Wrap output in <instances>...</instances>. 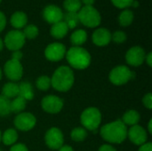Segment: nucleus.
I'll return each instance as SVG.
<instances>
[{"label":"nucleus","instance_id":"obj_1","mask_svg":"<svg viewBox=\"0 0 152 151\" xmlns=\"http://www.w3.org/2000/svg\"><path fill=\"white\" fill-rule=\"evenodd\" d=\"M101 137L109 143L120 144L127 138V126L117 119L102 125L100 129Z\"/></svg>","mask_w":152,"mask_h":151},{"label":"nucleus","instance_id":"obj_2","mask_svg":"<svg viewBox=\"0 0 152 151\" xmlns=\"http://www.w3.org/2000/svg\"><path fill=\"white\" fill-rule=\"evenodd\" d=\"M75 82V75L69 66H60L55 69L51 77V86L58 92H68Z\"/></svg>","mask_w":152,"mask_h":151},{"label":"nucleus","instance_id":"obj_3","mask_svg":"<svg viewBox=\"0 0 152 151\" xmlns=\"http://www.w3.org/2000/svg\"><path fill=\"white\" fill-rule=\"evenodd\" d=\"M71 68L76 69H86L91 64V55L85 48L81 46H72L65 55Z\"/></svg>","mask_w":152,"mask_h":151},{"label":"nucleus","instance_id":"obj_4","mask_svg":"<svg viewBox=\"0 0 152 151\" xmlns=\"http://www.w3.org/2000/svg\"><path fill=\"white\" fill-rule=\"evenodd\" d=\"M102 116L99 109L95 107L86 108L80 116V122L82 127L86 131L94 132L96 131L102 124Z\"/></svg>","mask_w":152,"mask_h":151},{"label":"nucleus","instance_id":"obj_5","mask_svg":"<svg viewBox=\"0 0 152 151\" xmlns=\"http://www.w3.org/2000/svg\"><path fill=\"white\" fill-rule=\"evenodd\" d=\"M79 22L88 28H95L100 25L102 18L100 12L94 6H84L77 12Z\"/></svg>","mask_w":152,"mask_h":151},{"label":"nucleus","instance_id":"obj_6","mask_svg":"<svg viewBox=\"0 0 152 151\" xmlns=\"http://www.w3.org/2000/svg\"><path fill=\"white\" fill-rule=\"evenodd\" d=\"M134 72L125 65H119L111 69L109 75L110 81L115 85H123L132 80Z\"/></svg>","mask_w":152,"mask_h":151},{"label":"nucleus","instance_id":"obj_7","mask_svg":"<svg viewBox=\"0 0 152 151\" xmlns=\"http://www.w3.org/2000/svg\"><path fill=\"white\" fill-rule=\"evenodd\" d=\"M15 129L21 132H28L37 125L36 117L30 112H21L16 115L13 120Z\"/></svg>","mask_w":152,"mask_h":151},{"label":"nucleus","instance_id":"obj_8","mask_svg":"<svg viewBox=\"0 0 152 151\" xmlns=\"http://www.w3.org/2000/svg\"><path fill=\"white\" fill-rule=\"evenodd\" d=\"M26 41V38L22 33V31L14 29L9 31L4 37V45L6 46V48L10 51H18L22 48Z\"/></svg>","mask_w":152,"mask_h":151},{"label":"nucleus","instance_id":"obj_9","mask_svg":"<svg viewBox=\"0 0 152 151\" xmlns=\"http://www.w3.org/2000/svg\"><path fill=\"white\" fill-rule=\"evenodd\" d=\"M45 142L49 149L58 150L64 143V135L61 130L54 126L49 128L45 134Z\"/></svg>","mask_w":152,"mask_h":151},{"label":"nucleus","instance_id":"obj_10","mask_svg":"<svg viewBox=\"0 0 152 151\" xmlns=\"http://www.w3.org/2000/svg\"><path fill=\"white\" fill-rule=\"evenodd\" d=\"M4 73L12 82L20 81L23 76V67L19 61L8 60L4 66Z\"/></svg>","mask_w":152,"mask_h":151},{"label":"nucleus","instance_id":"obj_11","mask_svg":"<svg viewBox=\"0 0 152 151\" xmlns=\"http://www.w3.org/2000/svg\"><path fill=\"white\" fill-rule=\"evenodd\" d=\"M63 106V100L56 95H46L41 101L42 109L49 114H57L61 112Z\"/></svg>","mask_w":152,"mask_h":151},{"label":"nucleus","instance_id":"obj_12","mask_svg":"<svg viewBox=\"0 0 152 151\" xmlns=\"http://www.w3.org/2000/svg\"><path fill=\"white\" fill-rule=\"evenodd\" d=\"M66 47L61 43H52L47 45L45 50V56L50 61H60L66 55Z\"/></svg>","mask_w":152,"mask_h":151},{"label":"nucleus","instance_id":"obj_13","mask_svg":"<svg viewBox=\"0 0 152 151\" xmlns=\"http://www.w3.org/2000/svg\"><path fill=\"white\" fill-rule=\"evenodd\" d=\"M146 53L142 47L133 46L126 54V61L128 65L133 67H140L145 61Z\"/></svg>","mask_w":152,"mask_h":151},{"label":"nucleus","instance_id":"obj_14","mask_svg":"<svg viewBox=\"0 0 152 151\" xmlns=\"http://www.w3.org/2000/svg\"><path fill=\"white\" fill-rule=\"evenodd\" d=\"M127 138L134 145L141 146L144 144L145 142H147L148 133H147V130L144 129L142 126L136 125L127 129Z\"/></svg>","mask_w":152,"mask_h":151},{"label":"nucleus","instance_id":"obj_15","mask_svg":"<svg viewBox=\"0 0 152 151\" xmlns=\"http://www.w3.org/2000/svg\"><path fill=\"white\" fill-rule=\"evenodd\" d=\"M44 19L51 24L57 23L59 21H61L63 19V12L60 7L54 4H49L47 5L43 12Z\"/></svg>","mask_w":152,"mask_h":151},{"label":"nucleus","instance_id":"obj_16","mask_svg":"<svg viewBox=\"0 0 152 151\" xmlns=\"http://www.w3.org/2000/svg\"><path fill=\"white\" fill-rule=\"evenodd\" d=\"M93 43L97 46H105L111 41V33L105 28H97L92 36Z\"/></svg>","mask_w":152,"mask_h":151},{"label":"nucleus","instance_id":"obj_17","mask_svg":"<svg viewBox=\"0 0 152 151\" xmlns=\"http://www.w3.org/2000/svg\"><path fill=\"white\" fill-rule=\"evenodd\" d=\"M68 31H69V28L67 24L63 20H61L53 24L50 29V34L52 36H53L56 39H61L67 35Z\"/></svg>","mask_w":152,"mask_h":151},{"label":"nucleus","instance_id":"obj_18","mask_svg":"<svg viewBox=\"0 0 152 151\" xmlns=\"http://www.w3.org/2000/svg\"><path fill=\"white\" fill-rule=\"evenodd\" d=\"M141 120V115L134 109L127 110L122 117L121 121L127 126H134L139 124Z\"/></svg>","mask_w":152,"mask_h":151},{"label":"nucleus","instance_id":"obj_19","mask_svg":"<svg viewBox=\"0 0 152 151\" xmlns=\"http://www.w3.org/2000/svg\"><path fill=\"white\" fill-rule=\"evenodd\" d=\"M2 95L9 100L19 96V85L12 81L4 84L2 88Z\"/></svg>","mask_w":152,"mask_h":151},{"label":"nucleus","instance_id":"obj_20","mask_svg":"<svg viewBox=\"0 0 152 151\" xmlns=\"http://www.w3.org/2000/svg\"><path fill=\"white\" fill-rule=\"evenodd\" d=\"M19 96L22 97L27 101L34 99V89L30 83L21 82L20 84H19Z\"/></svg>","mask_w":152,"mask_h":151},{"label":"nucleus","instance_id":"obj_21","mask_svg":"<svg viewBox=\"0 0 152 151\" xmlns=\"http://www.w3.org/2000/svg\"><path fill=\"white\" fill-rule=\"evenodd\" d=\"M18 141V133L14 128L6 129L1 136V142L5 146H12Z\"/></svg>","mask_w":152,"mask_h":151},{"label":"nucleus","instance_id":"obj_22","mask_svg":"<svg viewBox=\"0 0 152 151\" xmlns=\"http://www.w3.org/2000/svg\"><path fill=\"white\" fill-rule=\"evenodd\" d=\"M28 22V17L23 12H15L11 17V24L16 29L22 28Z\"/></svg>","mask_w":152,"mask_h":151},{"label":"nucleus","instance_id":"obj_23","mask_svg":"<svg viewBox=\"0 0 152 151\" xmlns=\"http://www.w3.org/2000/svg\"><path fill=\"white\" fill-rule=\"evenodd\" d=\"M87 40V33L84 29H77L70 36V41L73 46H81Z\"/></svg>","mask_w":152,"mask_h":151},{"label":"nucleus","instance_id":"obj_24","mask_svg":"<svg viewBox=\"0 0 152 151\" xmlns=\"http://www.w3.org/2000/svg\"><path fill=\"white\" fill-rule=\"evenodd\" d=\"M27 105V101H25L22 97L17 96L12 99V101H10V109L11 112L13 113H21L24 111Z\"/></svg>","mask_w":152,"mask_h":151},{"label":"nucleus","instance_id":"obj_25","mask_svg":"<svg viewBox=\"0 0 152 151\" xmlns=\"http://www.w3.org/2000/svg\"><path fill=\"white\" fill-rule=\"evenodd\" d=\"M86 137H87V131L82 126L75 127L74 129H72V131L70 133L71 140L76 142H81L85 141L86 139Z\"/></svg>","mask_w":152,"mask_h":151},{"label":"nucleus","instance_id":"obj_26","mask_svg":"<svg viewBox=\"0 0 152 151\" xmlns=\"http://www.w3.org/2000/svg\"><path fill=\"white\" fill-rule=\"evenodd\" d=\"M62 20L67 24L69 29V28H74L79 23L78 14H77V12H67L65 14H63Z\"/></svg>","mask_w":152,"mask_h":151},{"label":"nucleus","instance_id":"obj_27","mask_svg":"<svg viewBox=\"0 0 152 151\" xmlns=\"http://www.w3.org/2000/svg\"><path fill=\"white\" fill-rule=\"evenodd\" d=\"M134 20V13L130 10H124L118 17L119 24L122 27H127L129 26Z\"/></svg>","mask_w":152,"mask_h":151},{"label":"nucleus","instance_id":"obj_28","mask_svg":"<svg viewBox=\"0 0 152 151\" xmlns=\"http://www.w3.org/2000/svg\"><path fill=\"white\" fill-rule=\"evenodd\" d=\"M63 6L68 12H78L81 9L80 0H65Z\"/></svg>","mask_w":152,"mask_h":151},{"label":"nucleus","instance_id":"obj_29","mask_svg":"<svg viewBox=\"0 0 152 151\" xmlns=\"http://www.w3.org/2000/svg\"><path fill=\"white\" fill-rule=\"evenodd\" d=\"M36 86L40 91H47L51 87V77L47 76H40L36 80Z\"/></svg>","mask_w":152,"mask_h":151},{"label":"nucleus","instance_id":"obj_30","mask_svg":"<svg viewBox=\"0 0 152 151\" xmlns=\"http://www.w3.org/2000/svg\"><path fill=\"white\" fill-rule=\"evenodd\" d=\"M10 100L0 95V117H6L11 113L10 109Z\"/></svg>","mask_w":152,"mask_h":151},{"label":"nucleus","instance_id":"obj_31","mask_svg":"<svg viewBox=\"0 0 152 151\" xmlns=\"http://www.w3.org/2000/svg\"><path fill=\"white\" fill-rule=\"evenodd\" d=\"M25 38L28 39H34L38 35V28L36 25L34 24H30L28 26H25L24 30L22 31Z\"/></svg>","mask_w":152,"mask_h":151},{"label":"nucleus","instance_id":"obj_32","mask_svg":"<svg viewBox=\"0 0 152 151\" xmlns=\"http://www.w3.org/2000/svg\"><path fill=\"white\" fill-rule=\"evenodd\" d=\"M127 36L126 34L124 31H116L111 35V40H113L117 44H122L126 40Z\"/></svg>","mask_w":152,"mask_h":151},{"label":"nucleus","instance_id":"obj_33","mask_svg":"<svg viewBox=\"0 0 152 151\" xmlns=\"http://www.w3.org/2000/svg\"><path fill=\"white\" fill-rule=\"evenodd\" d=\"M133 1L134 0H111L112 4L116 7L120 8V9H123V8H126L128 6H131Z\"/></svg>","mask_w":152,"mask_h":151},{"label":"nucleus","instance_id":"obj_34","mask_svg":"<svg viewBox=\"0 0 152 151\" xmlns=\"http://www.w3.org/2000/svg\"><path fill=\"white\" fill-rule=\"evenodd\" d=\"M142 104L145 108H147L148 109H152V96L151 93H148L147 94H145L142 98Z\"/></svg>","mask_w":152,"mask_h":151},{"label":"nucleus","instance_id":"obj_35","mask_svg":"<svg viewBox=\"0 0 152 151\" xmlns=\"http://www.w3.org/2000/svg\"><path fill=\"white\" fill-rule=\"evenodd\" d=\"M9 151H28V150L27 146L23 143H15L12 146H11Z\"/></svg>","mask_w":152,"mask_h":151},{"label":"nucleus","instance_id":"obj_36","mask_svg":"<svg viewBox=\"0 0 152 151\" xmlns=\"http://www.w3.org/2000/svg\"><path fill=\"white\" fill-rule=\"evenodd\" d=\"M5 25H6V18H5V15L2 12H0V32H2L4 29Z\"/></svg>","mask_w":152,"mask_h":151},{"label":"nucleus","instance_id":"obj_37","mask_svg":"<svg viewBox=\"0 0 152 151\" xmlns=\"http://www.w3.org/2000/svg\"><path fill=\"white\" fill-rule=\"evenodd\" d=\"M138 151H152V143L151 142H145L144 144L140 146V149Z\"/></svg>","mask_w":152,"mask_h":151},{"label":"nucleus","instance_id":"obj_38","mask_svg":"<svg viewBox=\"0 0 152 151\" xmlns=\"http://www.w3.org/2000/svg\"><path fill=\"white\" fill-rule=\"evenodd\" d=\"M22 53L20 51V50H18V51H14V52H12V60H15V61H20V60H21V58H22Z\"/></svg>","mask_w":152,"mask_h":151},{"label":"nucleus","instance_id":"obj_39","mask_svg":"<svg viewBox=\"0 0 152 151\" xmlns=\"http://www.w3.org/2000/svg\"><path fill=\"white\" fill-rule=\"evenodd\" d=\"M98 151H117L116 149L110 144H103L99 148Z\"/></svg>","mask_w":152,"mask_h":151},{"label":"nucleus","instance_id":"obj_40","mask_svg":"<svg viewBox=\"0 0 152 151\" xmlns=\"http://www.w3.org/2000/svg\"><path fill=\"white\" fill-rule=\"evenodd\" d=\"M145 61L146 63L148 64L149 67H151L152 66V53H149L148 54H146V57H145Z\"/></svg>","mask_w":152,"mask_h":151},{"label":"nucleus","instance_id":"obj_41","mask_svg":"<svg viewBox=\"0 0 152 151\" xmlns=\"http://www.w3.org/2000/svg\"><path fill=\"white\" fill-rule=\"evenodd\" d=\"M58 151H74V149L71 147V146H69V145H62Z\"/></svg>","mask_w":152,"mask_h":151},{"label":"nucleus","instance_id":"obj_42","mask_svg":"<svg viewBox=\"0 0 152 151\" xmlns=\"http://www.w3.org/2000/svg\"><path fill=\"white\" fill-rule=\"evenodd\" d=\"M80 1L83 2L86 6H93L95 0H80Z\"/></svg>","mask_w":152,"mask_h":151},{"label":"nucleus","instance_id":"obj_43","mask_svg":"<svg viewBox=\"0 0 152 151\" xmlns=\"http://www.w3.org/2000/svg\"><path fill=\"white\" fill-rule=\"evenodd\" d=\"M152 119H150V121H149V124H148V132L147 133H149L150 134H151L152 133Z\"/></svg>","mask_w":152,"mask_h":151},{"label":"nucleus","instance_id":"obj_44","mask_svg":"<svg viewBox=\"0 0 152 151\" xmlns=\"http://www.w3.org/2000/svg\"><path fill=\"white\" fill-rule=\"evenodd\" d=\"M131 6H133V7H138V6H139V2L136 1V0H134V1L132 2Z\"/></svg>","mask_w":152,"mask_h":151},{"label":"nucleus","instance_id":"obj_45","mask_svg":"<svg viewBox=\"0 0 152 151\" xmlns=\"http://www.w3.org/2000/svg\"><path fill=\"white\" fill-rule=\"evenodd\" d=\"M3 48H4V42H3V40L0 38V52L3 50Z\"/></svg>","mask_w":152,"mask_h":151},{"label":"nucleus","instance_id":"obj_46","mask_svg":"<svg viewBox=\"0 0 152 151\" xmlns=\"http://www.w3.org/2000/svg\"><path fill=\"white\" fill-rule=\"evenodd\" d=\"M2 76H3V71H2V69L0 68V80L2 79Z\"/></svg>","mask_w":152,"mask_h":151},{"label":"nucleus","instance_id":"obj_47","mask_svg":"<svg viewBox=\"0 0 152 151\" xmlns=\"http://www.w3.org/2000/svg\"><path fill=\"white\" fill-rule=\"evenodd\" d=\"M1 136H2V133H1V131H0V142H1Z\"/></svg>","mask_w":152,"mask_h":151},{"label":"nucleus","instance_id":"obj_48","mask_svg":"<svg viewBox=\"0 0 152 151\" xmlns=\"http://www.w3.org/2000/svg\"><path fill=\"white\" fill-rule=\"evenodd\" d=\"M0 151H3V150H1V149H0Z\"/></svg>","mask_w":152,"mask_h":151},{"label":"nucleus","instance_id":"obj_49","mask_svg":"<svg viewBox=\"0 0 152 151\" xmlns=\"http://www.w3.org/2000/svg\"><path fill=\"white\" fill-rule=\"evenodd\" d=\"M1 1H2V0H0V3H1Z\"/></svg>","mask_w":152,"mask_h":151}]
</instances>
